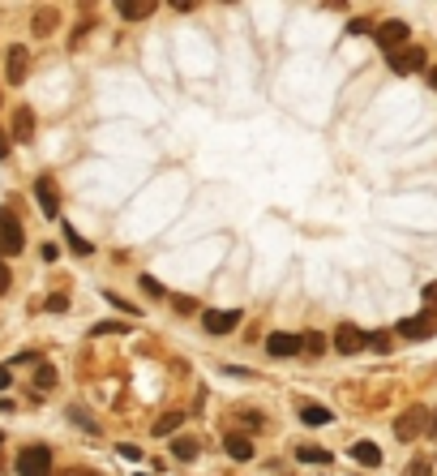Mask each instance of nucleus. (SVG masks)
<instances>
[{"label": "nucleus", "instance_id": "1", "mask_svg": "<svg viewBox=\"0 0 437 476\" xmlns=\"http://www.w3.org/2000/svg\"><path fill=\"white\" fill-rule=\"evenodd\" d=\"M26 249V232H22V219L9 211V206H0V258H17Z\"/></svg>", "mask_w": 437, "mask_h": 476}, {"label": "nucleus", "instance_id": "2", "mask_svg": "<svg viewBox=\"0 0 437 476\" xmlns=\"http://www.w3.org/2000/svg\"><path fill=\"white\" fill-rule=\"evenodd\" d=\"M17 476H51V450L47 446H26L17 455Z\"/></svg>", "mask_w": 437, "mask_h": 476}, {"label": "nucleus", "instance_id": "3", "mask_svg": "<svg viewBox=\"0 0 437 476\" xmlns=\"http://www.w3.org/2000/svg\"><path fill=\"white\" fill-rule=\"evenodd\" d=\"M373 39H377V47L381 52H403L407 47V22H399V17H390V22H381V26L373 31Z\"/></svg>", "mask_w": 437, "mask_h": 476}, {"label": "nucleus", "instance_id": "4", "mask_svg": "<svg viewBox=\"0 0 437 476\" xmlns=\"http://www.w3.org/2000/svg\"><path fill=\"white\" fill-rule=\"evenodd\" d=\"M424 425H429V412L416 404V408H407V412L395 420V438H399V442H411V438L424 434Z\"/></svg>", "mask_w": 437, "mask_h": 476}, {"label": "nucleus", "instance_id": "5", "mask_svg": "<svg viewBox=\"0 0 437 476\" xmlns=\"http://www.w3.org/2000/svg\"><path fill=\"white\" fill-rule=\"evenodd\" d=\"M201 327L211 335H231L240 327V309H206L201 313Z\"/></svg>", "mask_w": 437, "mask_h": 476}, {"label": "nucleus", "instance_id": "6", "mask_svg": "<svg viewBox=\"0 0 437 476\" xmlns=\"http://www.w3.org/2000/svg\"><path fill=\"white\" fill-rule=\"evenodd\" d=\"M35 197H39V211H43L47 219L60 215V197H56V181H51V177H39V181H35Z\"/></svg>", "mask_w": 437, "mask_h": 476}, {"label": "nucleus", "instance_id": "7", "mask_svg": "<svg viewBox=\"0 0 437 476\" xmlns=\"http://www.w3.org/2000/svg\"><path fill=\"white\" fill-rule=\"evenodd\" d=\"M395 331H399V339L420 343V339H429V335H433V318H429V313H420V318H403Z\"/></svg>", "mask_w": 437, "mask_h": 476}, {"label": "nucleus", "instance_id": "8", "mask_svg": "<svg viewBox=\"0 0 437 476\" xmlns=\"http://www.w3.org/2000/svg\"><path fill=\"white\" fill-rule=\"evenodd\" d=\"M300 347H304V339L292 335V331H274V335L266 339V352H270V356H296Z\"/></svg>", "mask_w": 437, "mask_h": 476}, {"label": "nucleus", "instance_id": "9", "mask_svg": "<svg viewBox=\"0 0 437 476\" xmlns=\"http://www.w3.org/2000/svg\"><path fill=\"white\" fill-rule=\"evenodd\" d=\"M334 347H339L343 356H352V352H360V347H369V335L356 331V327H339L334 331Z\"/></svg>", "mask_w": 437, "mask_h": 476}, {"label": "nucleus", "instance_id": "10", "mask_svg": "<svg viewBox=\"0 0 437 476\" xmlns=\"http://www.w3.org/2000/svg\"><path fill=\"white\" fill-rule=\"evenodd\" d=\"M390 69L395 73H420L424 69V52H420V47H403V52L390 56Z\"/></svg>", "mask_w": 437, "mask_h": 476}, {"label": "nucleus", "instance_id": "11", "mask_svg": "<svg viewBox=\"0 0 437 476\" xmlns=\"http://www.w3.org/2000/svg\"><path fill=\"white\" fill-rule=\"evenodd\" d=\"M116 9H120V17H124V22H142V17H150V13H154L150 0H120Z\"/></svg>", "mask_w": 437, "mask_h": 476}, {"label": "nucleus", "instance_id": "12", "mask_svg": "<svg viewBox=\"0 0 437 476\" xmlns=\"http://www.w3.org/2000/svg\"><path fill=\"white\" fill-rule=\"evenodd\" d=\"M223 450H227L231 459H253V442H249L245 434H227V438H223Z\"/></svg>", "mask_w": 437, "mask_h": 476}, {"label": "nucleus", "instance_id": "13", "mask_svg": "<svg viewBox=\"0 0 437 476\" xmlns=\"http://www.w3.org/2000/svg\"><path fill=\"white\" fill-rule=\"evenodd\" d=\"M352 459H356V463H365V468H377V463H381V446H373V442H356V446H352Z\"/></svg>", "mask_w": 437, "mask_h": 476}, {"label": "nucleus", "instance_id": "14", "mask_svg": "<svg viewBox=\"0 0 437 476\" xmlns=\"http://www.w3.org/2000/svg\"><path fill=\"white\" fill-rule=\"evenodd\" d=\"M26 47H9V60H5V69H9V82H22L26 78Z\"/></svg>", "mask_w": 437, "mask_h": 476}, {"label": "nucleus", "instance_id": "15", "mask_svg": "<svg viewBox=\"0 0 437 476\" xmlns=\"http://www.w3.org/2000/svg\"><path fill=\"white\" fill-rule=\"evenodd\" d=\"M17 124H13V133H17V142H31V133H35V112L31 108H17V116H13Z\"/></svg>", "mask_w": 437, "mask_h": 476}, {"label": "nucleus", "instance_id": "16", "mask_svg": "<svg viewBox=\"0 0 437 476\" xmlns=\"http://www.w3.org/2000/svg\"><path fill=\"white\" fill-rule=\"evenodd\" d=\"M300 420H304V425H330V420H334V412H330V408H322V404H304V408H300Z\"/></svg>", "mask_w": 437, "mask_h": 476}, {"label": "nucleus", "instance_id": "17", "mask_svg": "<svg viewBox=\"0 0 437 476\" xmlns=\"http://www.w3.org/2000/svg\"><path fill=\"white\" fill-rule=\"evenodd\" d=\"M296 459H300V463H330L334 455H330V450H322V446H304V442H300V446H296Z\"/></svg>", "mask_w": 437, "mask_h": 476}, {"label": "nucleus", "instance_id": "18", "mask_svg": "<svg viewBox=\"0 0 437 476\" xmlns=\"http://www.w3.org/2000/svg\"><path fill=\"white\" fill-rule=\"evenodd\" d=\"M172 455H176V459H193V455H197V438H189V434L172 438Z\"/></svg>", "mask_w": 437, "mask_h": 476}, {"label": "nucleus", "instance_id": "19", "mask_svg": "<svg viewBox=\"0 0 437 476\" xmlns=\"http://www.w3.org/2000/svg\"><path fill=\"white\" fill-rule=\"evenodd\" d=\"M180 420H185L180 412H167V416H159V420H154V434H159V438H167L172 429H180Z\"/></svg>", "mask_w": 437, "mask_h": 476}, {"label": "nucleus", "instance_id": "20", "mask_svg": "<svg viewBox=\"0 0 437 476\" xmlns=\"http://www.w3.org/2000/svg\"><path fill=\"white\" fill-rule=\"evenodd\" d=\"M65 240H69V249H73V254H82V258L90 254V240H82V236H77V232L69 228V223H65Z\"/></svg>", "mask_w": 437, "mask_h": 476}, {"label": "nucleus", "instance_id": "21", "mask_svg": "<svg viewBox=\"0 0 437 476\" xmlns=\"http://www.w3.org/2000/svg\"><path fill=\"white\" fill-rule=\"evenodd\" d=\"M35 386H39V391H51V386H56V369H51V365H39Z\"/></svg>", "mask_w": 437, "mask_h": 476}, {"label": "nucleus", "instance_id": "22", "mask_svg": "<svg viewBox=\"0 0 437 476\" xmlns=\"http://www.w3.org/2000/svg\"><path fill=\"white\" fill-rule=\"evenodd\" d=\"M51 26H56V13H51V9H47V13H39V17H35V35H47V31H51Z\"/></svg>", "mask_w": 437, "mask_h": 476}, {"label": "nucleus", "instance_id": "23", "mask_svg": "<svg viewBox=\"0 0 437 476\" xmlns=\"http://www.w3.org/2000/svg\"><path fill=\"white\" fill-rule=\"evenodd\" d=\"M403 476H433V468H429V459H416V463H407Z\"/></svg>", "mask_w": 437, "mask_h": 476}, {"label": "nucleus", "instance_id": "24", "mask_svg": "<svg viewBox=\"0 0 437 476\" xmlns=\"http://www.w3.org/2000/svg\"><path fill=\"white\" fill-rule=\"evenodd\" d=\"M142 288H146L150 296H167V288H163L159 279H150V274H142Z\"/></svg>", "mask_w": 437, "mask_h": 476}, {"label": "nucleus", "instance_id": "25", "mask_svg": "<svg viewBox=\"0 0 437 476\" xmlns=\"http://www.w3.org/2000/svg\"><path fill=\"white\" fill-rule=\"evenodd\" d=\"M124 327H120V322H99V327H94V335H120Z\"/></svg>", "mask_w": 437, "mask_h": 476}, {"label": "nucleus", "instance_id": "26", "mask_svg": "<svg viewBox=\"0 0 437 476\" xmlns=\"http://www.w3.org/2000/svg\"><path fill=\"white\" fill-rule=\"evenodd\" d=\"M108 300H112V305H116V309H124V313H133V318H138V309H133V305H129V300H124V296H116V292H108Z\"/></svg>", "mask_w": 437, "mask_h": 476}, {"label": "nucleus", "instance_id": "27", "mask_svg": "<svg viewBox=\"0 0 437 476\" xmlns=\"http://www.w3.org/2000/svg\"><path fill=\"white\" fill-rule=\"evenodd\" d=\"M47 309H51V313H65V309H69V296H51Z\"/></svg>", "mask_w": 437, "mask_h": 476}, {"label": "nucleus", "instance_id": "28", "mask_svg": "<svg viewBox=\"0 0 437 476\" xmlns=\"http://www.w3.org/2000/svg\"><path fill=\"white\" fill-rule=\"evenodd\" d=\"M120 455H124V459H133V463H138V459H142V450H138V446H133V442H120Z\"/></svg>", "mask_w": 437, "mask_h": 476}, {"label": "nucleus", "instance_id": "29", "mask_svg": "<svg viewBox=\"0 0 437 476\" xmlns=\"http://www.w3.org/2000/svg\"><path fill=\"white\" fill-rule=\"evenodd\" d=\"M69 416H73V420H77V425H86V429H90V434H94V420H90V416H86V412H82V408H73V412H69Z\"/></svg>", "mask_w": 437, "mask_h": 476}, {"label": "nucleus", "instance_id": "30", "mask_svg": "<svg viewBox=\"0 0 437 476\" xmlns=\"http://www.w3.org/2000/svg\"><path fill=\"white\" fill-rule=\"evenodd\" d=\"M9 284H13V274H9V266H5V262H0V296L9 292Z\"/></svg>", "mask_w": 437, "mask_h": 476}, {"label": "nucleus", "instance_id": "31", "mask_svg": "<svg viewBox=\"0 0 437 476\" xmlns=\"http://www.w3.org/2000/svg\"><path fill=\"white\" fill-rule=\"evenodd\" d=\"M304 347H308V352H322L326 339H322V335H308V339H304Z\"/></svg>", "mask_w": 437, "mask_h": 476}, {"label": "nucleus", "instance_id": "32", "mask_svg": "<svg viewBox=\"0 0 437 476\" xmlns=\"http://www.w3.org/2000/svg\"><path fill=\"white\" fill-rule=\"evenodd\" d=\"M424 305H429V309H437V284H429V288H424Z\"/></svg>", "mask_w": 437, "mask_h": 476}, {"label": "nucleus", "instance_id": "33", "mask_svg": "<svg viewBox=\"0 0 437 476\" xmlns=\"http://www.w3.org/2000/svg\"><path fill=\"white\" fill-rule=\"evenodd\" d=\"M369 343L377 347V352H386V347H390V339H386V335H369Z\"/></svg>", "mask_w": 437, "mask_h": 476}, {"label": "nucleus", "instance_id": "34", "mask_svg": "<svg viewBox=\"0 0 437 476\" xmlns=\"http://www.w3.org/2000/svg\"><path fill=\"white\" fill-rule=\"evenodd\" d=\"M9 382H13V369H9V365H0V391H5Z\"/></svg>", "mask_w": 437, "mask_h": 476}, {"label": "nucleus", "instance_id": "35", "mask_svg": "<svg viewBox=\"0 0 437 476\" xmlns=\"http://www.w3.org/2000/svg\"><path fill=\"white\" fill-rule=\"evenodd\" d=\"M5 155H9V138H5V133H0V159H5Z\"/></svg>", "mask_w": 437, "mask_h": 476}, {"label": "nucleus", "instance_id": "36", "mask_svg": "<svg viewBox=\"0 0 437 476\" xmlns=\"http://www.w3.org/2000/svg\"><path fill=\"white\" fill-rule=\"evenodd\" d=\"M69 476H99V472H90V468H73Z\"/></svg>", "mask_w": 437, "mask_h": 476}, {"label": "nucleus", "instance_id": "37", "mask_svg": "<svg viewBox=\"0 0 437 476\" xmlns=\"http://www.w3.org/2000/svg\"><path fill=\"white\" fill-rule=\"evenodd\" d=\"M429 82H433V86H437V69H433V73H429Z\"/></svg>", "mask_w": 437, "mask_h": 476}, {"label": "nucleus", "instance_id": "38", "mask_svg": "<svg viewBox=\"0 0 437 476\" xmlns=\"http://www.w3.org/2000/svg\"><path fill=\"white\" fill-rule=\"evenodd\" d=\"M433 429H437V412H433Z\"/></svg>", "mask_w": 437, "mask_h": 476}, {"label": "nucleus", "instance_id": "39", "mask_svg": "<svg viewBox=\"0 0 437 476\" xmlns=\"http://www.w3.org/2000/svg\"><path fill=\"white\" fill-rule=\"evenodd\" d=\"M0 442H5V434H0Z\"/></svg>", "mask_w": 437, "mask_h": 476}]
</instances>
